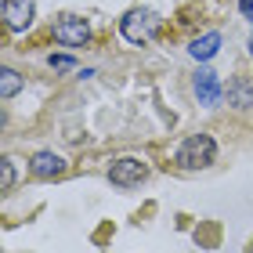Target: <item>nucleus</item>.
<instances>
[{
    "mask_svg": "<svg viewBox=\"0 0 253 253\" xmlns=\"http://www.w3.org/2000/svg\"><path fill=\"white\" fill-rule=\"evenodd\" d=\"M120 33H123V40H130V43H148L159 33V18H156V11H148V7H134V11H126V15L120 18Z\"/></svg>",
    "mask_w": 253,
    "mask_h": 253,
    "instance_id": "obj_1",
    "label": "nucleus"
},
{
    "mask_svg": "<svg viewBox=\"0 0 253 253\" xmlns=\"http://www.w3.org/2000/svg\"><path fill=\"white\" fill-rule=\"evenodd\" d=\"M213 156H217V145H213V137H210V134H195V137H188V141L177 148V163L185 167V170L210 167V163H213Z\"/></svg>",
    "mask_w": 253,
    "mask_h": 253,
    "instance_id": "obj_2",
    "label": "nucleus"
},
{
    "mask_svg": "<svg viewBox=\"0 0 253 253\" xmlns=\"http://www.w3.org/2000/svg\"><path fill=\"white\" fill-rule=\"evenodd\" d=\"M54 40L65 43V47H84L90 40V26L84 18H76V15H62L54 22Z\"/></svg>",
    "mask_w": 253,
    "mask_h": 253,
    "instance_id": "obj_3",
    "label": "nucleus"
},
{
    "mask_svg": "<svg viewBox=\"0 0 253 253\" xmlns=\"http://www.w3.org/2000/svg\"><path fill=\"white\" fill-rule=\"evenodd\" d=\"M145 174H148V167L141 163V159H134V156H123V159H116V163L109 167V177H112V185H141L145 181Z\"/></svg>",
    "mask_w": 253,
    "mask_h": 253,
    "instance_id": "obj_4",
    "label": "nucleus"
},
{
    "mask_svg": "<svg viewBox=\"0 0 253 253\" xmlns=\"http://www.w3.org/2000/svg\"><path fill=\"white\" fill-rule=\"evenodd\" d=\"M0 18L11 33H22L33 26V0H4L0 4Z\"/></svg>",
    "mask_w": 253,
    "mask_h": 253,
    "instance_id": "obj_5",
    "label": "nucleus"
},
{
    "mask_svg": "<svg viewBox=\"0 0 253 253\" xmlns=\"http://www.w3.org/2000/svg\"><path fill=\"white\" fill-rule=\"evenodd\" d=\"M29 167H33V174H37V177L51 181V177H62V170H65V159H62V156H54V152H37Z\"/></svg>",
    "mask_w": 253,
    "mask_h": 253,
    "instance_id": "obj_6",
    "label": "nucleus"
},
{
    "mask_svg": "<svg viewBox=\"0 0 253 253\" xmlns=\"http://www.w3.org/2000/svg\"><path fill=\"white\" fill-rule=\"evenodd\" d=\"M195 94H199L203 105H217V101H221V84H217V73L203 69V73L195 76Z\"/></svg>",
    "mask_w": 253,
    "mask_h": 253,
    "instance_id": "obj_7",
    "label": "nucleus"
},
{
    "mask_svg": "<svg viewBox=\"0 0 253 253\" xmlns=\"http://www.w3.org/2000/svg\"><path fill=\"white\" fill-rule=\"evenodd\" d=\"M217 51H221V33H206V37H195L188 43V54L199 58V62H210Z\"/></svg>",
    "mask_w": 253,
    "mask_h": 253,
    "instance_id": "obj_8",
    "label": "nucleus"
},
{
    "mask_svg": "<svg viewBox=\"0 0 253 253\" xmlns=\"http://www.w3.org/2000/svg\"><path fill=\"white\" fill-rule=\"evenodd\" d=\"M18 87H22V76L15 73V69H4V73H0V98H15L18 94Z\"/></svg>",
    "mask_w": 253,
    "mask_h": 253,
    "instance_id": "obj_9",
    "label": "nucleus"
},
{
    "mask_svg": "<svg viewBox=\"0 0 253 253\" xmlns=\"http://www.w3.org/2000/svg\"><path fill=\"white\" fill-rule=\"evenodd\" d=\"M228 101H235V105H253V90H250V84H243V80H235L232 87H228Z\"/></svg>",
    "mask_w": 253,
    "mask_h": 253,
    "instance_id": "obj_10",
    "label": "nucleus"
},
{
    "mask_svg": "<svg viewBox=\"0 0 253 253\" xmlns=\"http://www.w3.org/2000/svg\"><path fill=\"white\" fill-rule=\"evenodd\" d=\"M11 185H15V167H11V159L4 156V159H0V188L11 192Z\"/></svg>",
    "mask_w": 253,
    "mask_h": 253,
    "instance_id": "obj_11",
    "label": "nucleus"
},
{
    "mask_svg": "<svg viewBox=\"0 0 253 253\" xmlns=\"http://www.w3.org/2000/svg\"><path fill=\"white\" fill-rule=\"evenodd\" d=\"M51 69H73V58L69 54H51Z\"/></svg>",
    "mask_w": 253,
    "mask_h": 253,
    "instance_id": "obj_12",
    "label": "nucleus"
},
{
    "mask_svg": "<svg viewBox=\"0 0 253 253\" xmlns=\"http://www.w3.org/2000/svg\"><path fill=\"white\" fill-rule=\"evenodd\" d=\"M239 7H243V15H253V0H239Z\"/></svg>",
    "mask_w": 253,
    "mask_h": 253,
    "instance_id": "obj_13",
    "label": "nucleus"
},
{
    "mask_svg": "<svg viewBox=\"0 0 253 253\" xmlns=\"http://www.w3.org/2000/svg\"><path fill=\"white\" fill-rule=\"evenodd\" d=\"M250 51H253V37H250Z\"/></svg>",
    "mask_w": 253,
    "mask_h": 253,
    "instance_id": "obj_14",
    "label": "nucleus"
},
{
    "mask_svg": "<svg viewBox=\"0 0 253 253\" xmlns=\"http://www.w3.org/2000/svg\"><path fill=\"white\" fill-rule=\"evenodd\" d=\"M250 253H253V250H250Z\"/></svg>",
    "mask_w": 253,
    "mask_h": 253,
    "instance_id": "obj_15",
    "label": "nucleus"
}]
</instances>
